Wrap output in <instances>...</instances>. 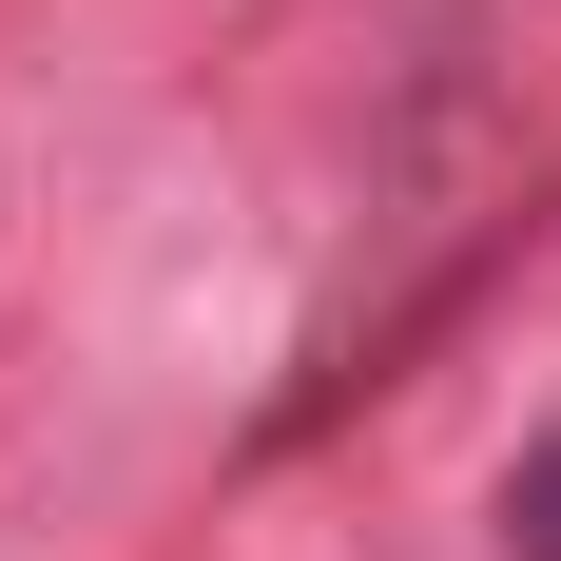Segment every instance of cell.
Wrapping results in <instances>:
<instances>
[{"instance_id":"cell-1","label":"cell","mask_w":561,"mask_h":561,"mask_svg":"<svg viewBox=\"0 0 561 561\" xmlns=\"http://www.w3.org/2000/svg\"><path fill=\"white\" fill-rule=\"evenodd\" d=\"M504 561H561V446L504 465Z\"/></svg>"}]
</instances>
